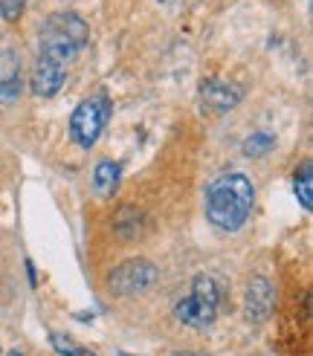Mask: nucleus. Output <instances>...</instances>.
Segmentation results:
<instances>
[{"label": "nucleus", "instance_id": "1", "mask_svg": "<svg viewBox=\"0 0 313 356\" xmlns=\"http://www.w3.org/2000/svg\"><path fill=\"white\" fill-rule=\"evenodd\" d=\"M255 203V188L241 171H226L206 188V218L223 232H238Z\"/></svg>", "mask_w": 313, "mask_h": 356}, {"label": "nucleus", "instance_id": "14", "mask_svg": "<svg viewBox=\"0 0 313 356\" xmlns=\"http://www.w3.org/2000/svg\"><path fill=\"white\" fill-rule=\"evenodd\" d=\"M26 9V0H0V17L3 21H17Z\"/></svg>", "mask_w": 313, "mask_h": 356}, {"label": "nucleus", "instance_id": "5", "mask_svg": "<svg viewBox=\"0 0 313 356\" xmlns=\"http://www.w3.org/2000/svg\"><path fill=\"white\" fill-rule=\"evenodd\" d=\"M156 281V270L154 264L136 258V261H125L122 266L111 273V290L116 296H131V293H143Z\"/></svg>", "mask_w": 313, "mask_h": 356}, {"label": "nucleus", "instance_id": "10", "mask_svg": "<svg viewBox=\"0 0 313 356\" xmlns=\"http://www.w3.org/2000/svg\"><path fill=\"white\" fill-rule=\"evenodd\" d=\"M119 177H122L119 163H113V159H102V163L96 165V171H93V191L99 194V197H111V194L116 191V186H119Z\"/></svg>", "mask_w": 313, "mask_h": 356}, {"label": "nucleus", "instance_id": "15", "mask_svg": "<svg viewBox=\"0 0 313 356\" xmlns=\"http://www.w3.org/2000/svg\"><path fill=\"white\" fill-rule=\"evenodd\" d=\"M6 356H24V353H21V350H9Z\"/></svg>", "mask_w": 313, "mask_h": 356}, {"label": "nucleus", "instance_id": "4", "mask_svg": "<svg viewBox=\"0 0 313 356\" xmlns=\"http://www.w3.org/2000/svg\"><path fill=\"white\" fill-rule=\"evenodd\" d=\"M113 104L108 96H87L84 102H79V108L70 116V136L79 148H93L96 139L102 136L104 124L111 119Z\"/></svg>", "mask_w": 313, "mask_h": 356}, {"label": "nucleus", "instance_id": "13", "mask_svg": "<svg viewBox=\"0 0 313 356\" xmlns=\"http://www.w3.org/2000/svg\"><path fill=\"white\" fill-rule=\"evenodd\" d=\"M49 342H52V348H56L61 356H96L93 350L79 348L76 342H70L67 336H61V333H52V336H49Z\"/></svg>", "mask_w": 313, "mask_h": 356}, {"label": "nucleus", "instance_id": "11", "mask_svg": "<svg viewBox=\"0 0 313 356\" xmlns=\"http://www.w3.org/2000/svg\"><path fill=\"white\" fill-rule=\"evenodd\" d=\"M293 191H296V200L302 203V209L310 211L313 209V174H310V163H305L302 168H296Z\"/></svg>", "mask_w": 313, "mask_h": 356}, {"label": "nucleus", "instance_id": "6", "mask_svg": "<svg viewBox=\"0 0 313 356\" xmlns=\"http://www.w3.org/2000/svg\"><path fill=\"white\" fill-rule=\"evenodd\" d=\"M200 96H203V104L212 111H232L235 104L241 102V87L238 84H230V81H220V79H206L203 87H200Z\"/></svg>", "mask_w": 313, "mask_h": 356}, {"label": "nucleus", "instance_id": "7", "mask_svg": "<svg viewBox=\"0 0 313 356\" xmlns=\"http://www.w3.org/2000/svg\"><path fill=\"white\" fill-rule=\"evenodd\" d=\"M64 84V67L49 61V58H38L32 73V93L41 99H52Z\"/></svg>", "mask_w": 313, "mask_h": 356}, {"label": "nucleus", "instance_id": "2", "mask_svg": "<svg viewBox=\"0 0 313 356\" xmlns=\"http://www.w3.org/2000/svg\"><path fill=\"white\" fill-rule=\"evenodd\" d=\"M87 41H90V26L76 12H56L41 26V58L67 67L87 47Z\"/></svg>", "mask_w": 313, "mask_h": 356}, {"label": "nucleus", "instance_id": "9", "mask_svg": "<svg viewBox=\"0 0 313 356\" xmlns=\"http://www.w3.org/2000/svg\"><path fill=\"white\" fill-rule=\"evenodd\" d=\"M21 93V61L12 49H0V102H12Z\"/></svg>", "mask_w": 313, "mask_h": 356}, {"label": "nucleus", "instance_id": "12", "mask_svg": "<svg viewBox=\"0 0 313 356\" xmlns=\"http://www.w3.org/2000/svg\"><path fill=\"white\" fill-rule=\"evenodd\" d=\"M273 145H275V139L270 134H252V136H247V142H243V154L247 156H264Z\"/></svg>", "mask_w": 313, "mask_h": 356}, {"label": "nucleus", "instance_id": "8", "mask_svg": "<svg viewBox=\"0 0 313 356\" xmlns=\"http://www.w3.org/2000/svg\"><path fill=\"white\" fill-rule=\"evenodd\" d=\"M273 305H275L273 284L267 278H252L250 287H247V316L252 322H264L273 310Z\"/></svg>", "mask_w": 313, "mask_h": 356}, {"label": "nucleus", "instance_id": "3", "mask_svg": "<svg viewBox=\"0 0 313 356\" xmlns=\"http://www.w3.org/2000/svg\"><path fill=\"white\" fill-rule=\"evenodd\" d=\"M218 305H220L218 284L209 278V275H198L195 281H191V296L183 298V301H177L174 316H177L180 322L188 325V327H206V325L215 322Z\"/></svg>", "mask_w": 313, "mask_h": 356}]
</instances>
